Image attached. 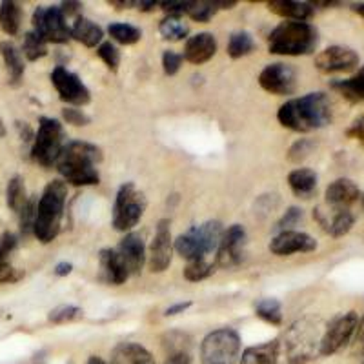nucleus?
<instances>
[{
  "instance_id": "14",
  "label": "nucleus",
  "mask_w": 364,
  "mask_h": 364,
  "mask_svg": "<svg viewBox=\"0 0 364 364\" xmlns=\"http://www.w3.org/2000/svg\"><path fill=\"white\" fill-rule=\"evenodd\" d=\"M259 84L272 95H291L297 87V75L288 64H268L259 75Z\"/></svg>"
},
{
  "instance_id": "51",
  "label": "nucleus",
  "mask_w": 364,
  "mask_h": 364,
  "mask_svg": "<svg viewBox=\"0 0 364 364\" xmlns=\"http://www.w3.org/2000/svg\"><path fill=\"white\" fill-rule=\"evenodd\" d=\"M355 353L359 355H364V317L359 318V326H357L355 331Z\"/></svg>"
},
{
  "instance_id": "25",
  "label": "nucleus",
  "mask_w": 364,
  "mask_h": 364,
  "mask_svg": "<svg viewBox=\"0 0 364 364\" xmlns=\"http://www.w3.org/2000/svg\"><path fill=\"white\" fill-rule=\"evenodd\" d=\"M71 37L75 41H79L80 44L87 46V48H95V46H99L102 42L104 31L99 24L91 22L90 18L77 17L73 26H71Z\"/></svg>"
},
{
  "instance_id": "6",
  "label": "nucleus",
  "mask_w": 364,
  "mask_h": 364,
  "mask_svg": "<svg viewBox=\"0 0 364 364\" xmlns=\"http://www.w3.org/2000/svg\"><path fill=\"white\" fill-rule=\"evenodd\" d=\"M323 333L310 318H301L290 326L284 336L286 357L291 364H306L308 360L321 355Z\"/></svg>"
},
{
  "instance_id": "44",
  "label": "nucleus",
  "mask_w": 364,
  "mask_h": 364,
  "mask_svg": "<svg viewBox=\"0 0 364 364\" xmlns=\"http://www.w3.org/2000/svg\"><path fill=\"white\" fill-rule=\"evenodd\" d=\"M311 148H314V142L306 141V139H301V141H297L290 148V151H288V159H290L291 162H301L302 159H306L308 155H310Z\"/></svg>"
},
{
  "instance_id": "27",
  "label": "nucleus",
  "mask_w": 364,
  "mask_h": 364,
  "mask_svg": "<svg viewBox=\"0 0 364 364\" xmlns=\"http://www.w3.org/2000/svg\"><path fill=\"white\" fill-rule=\"evenodd\" d=\"M279 341H268L259 346L246 348L240 357V364H277Z\"/></svg>"
},
{
  "instance_id": "17",
  "label": "nucleus",
  "mask_w": 364,
  "mask_h": 364,
  "mask_svg": "<svg viewBox=\"0 0 364 364\" xmlns=\"http://www.w3.org/2000/svg\"><path fill=\"white\" fill-rule=\"evenodd\" d=\"M314 250H317V240L308 233L295 232V230L277 233L269 242V252L279 257H288L294 255V253H310Z\"/></svg>"
},
{
  "instance_id": "61",
  "label": "nucleus",
  "mask_w": 364,
  "mask_h": 364,
  "mask_svg": "<svg viewBox=\"0 0 364 364\" xmlns=\"http://www.w3.org/2000/svg\"><path fill=\"white\" fill-rule=\"evenodd\" d=\"M363 204H364V197H363Z\"/></svg>"
},
{
  "instance_id": "46",
  "label": "nucleus",
  "mask_w": 364,
  "mask_h": 364,
  "mask_svg": "<svg viewBox=\"0 0 364 364\" xmlns=\"http://www.w3.org/2000/svg\"><path fill=\"white\" fill-rule=\"evenodd\" d=\"M63 117L68 124H73V126H87L91 122L90 117H87L82 109H77V108L63 109Z\"/></svg>"
},
{
  "instance_id": "24",
  "label": "nucleus",
  "mask_w": 364,
  "mask_h": 364,
  "mask_svg": "<svg viewBox=\"0 0 364 364\" xmlns=\"http://www.w3.org/2000/svg\"><path fill=\"white\" fill-rule=\"evenodd\" d=\"M112 364H155V359L141 344L120 343L113 350Z\"/></svg>"
},
{
  "instance_id": "4",
  "label": "nucleus",
  "mask_w": 364,
  "mask_h": 364,
  "mask_svg": "<svg viewBox=\"0 0 364 364\" xmlns=\"http://www.w3.org/2000/svg\"><path fill=\"white\" fill-rule=\"evenodd\" d=\"M317 31L308 22L286 21L268 35V50L273 55L299 57L308 55L317 48Z\"/></svg>"
},
{
  "instance_id": "57",
  "label": "nucleus",
  "mask_w": 364,
  "mask_h": 364,
  "mask_svg": "<svg viewBox=\"0 0 364 364\" xmlns=\"http://www.w3.org/2000/svg\"><path fill=\"white\" fill-rule=\"evenodd\" d=\"M135 6H139V9H141V11H151V9L159 4L157 2H154V0H151V2H144V0H142V2H135Z\"/></svg>"
},
{
  "instance_id": "8",
  "label": "nucleus",
  "mask_w": 364,
  "mask_h": 364,
  "mask_svg": "<svg viewBox=\"0 0 364 364\" xmlns=\"http://www.w3.org/2000/svg\"><path fill=\"white\" fill-rule=\"evenodd\" d=\"M240 357V337L232 328H220L204 337L200 344L203 364H235Z\"/></svg>"
},
{
  "instance_id": "28",
  "label": "nucleus",
  "mask_w": 364,
  "mask_h": 364,
  "mask_svg": "<svg viewBox=\"0 0 364 364\" xmlns=\"http://www.w3.org/2000/svg\"><path fill=\"white\" fill-rule=\"evenodd\" d=\"M331 87L352 102H364V66L353 75L352 79L331 82Z\"/></svg>"
},
{
  "instance_id": "30",
  "label": "nucleus",
  "mask_w": 364,
  "mask_h": 364,
  "mask_svg": "<svg viewBox=\"0 0 364 364\" xmlns=\"http://www.w3.org/2000/svg\"><path fill=\"white\" fill-rule=\"evenodd\" d=\"M2 57H4L6 66H8L11 82L18 84L22 80V75H24V60H22L21 51L13 44H2Z\"/></svg>"
},
{
  "instance_id": "45",
  "label": "nucleus",
  "mask_w": 364,
  "mask_h": 364,
  "mask_svg": "<svg viewBox=\"0 0 364 364\" xmlns=\"http://www.w3.org/2000/svg\"><path fill=\"white\" fill-rule=\"evenodd\" d=\"M182 60H184L182 55L175 53V51L171 50L164 51V55H162V68H164V73L170 75V77L177 73L182 66Z\"/></svg>"
},
{
  "instance_id": "41",
  "label": "nucleus",
  "mask_w": 364,
  "mask_h": 364,
  "mask_svg": "<svg viewBox=\"0 0 364 364\" xmlns=\"http://www.w3.org/2000/svg\"><path fill=\"white\" fill-rule=\"evenodd\" d=\"M301 220H302V210H301V208H297V206H291V208H288L284 215L281 217V220L277 223L275 230H279V233L290 232L291 228L297 226Z\"/></svg>"
},
{
  "instance_id": "9",
  "label": "nucleus",
  "mask_w": 364,
  "mask_h": 364,
  "mask_svg": "<svg viewBox=\"0 0 364 364\" xmlns=\"http://www.w3.org/2000/svg\"><path fill=\"white\" fill-rule=\"evenodd\" d=\"M146 210V199L141 191L136 190L133 182H126L119 188L113 204L112 223L119 232H129L139 224Z\"/></svg>"
},
{
  "instance_id": "56",
  "label": "nucleus",
  "mask_w": 364,
  "mask_h": 364,
  "mask_svg": "<svg viewBox=\"0 0 364 364\" xmlns=\"http://www.w3.org/2000/svg\"><path fill=\"white\" fill-rule=\"evenodd\" d=\"M215 4L219 9H232L237 6V0H215Z\"/></svg>"
},
{
  "instance_id": "10",
  "label": "nucleus",
  "mask_w": 364,
  "mask_h": 364,
  "mask_svg": "<svg viewBox=\"0 0 364 364\" xmlns=\"http://www.w3.org/2000/svg\"><path fill=\"white\" fill-rule=\"evenodd\" d=\"M357 326H359V315L355 311H346V314L337 315L333 321L323 331L321 339V355L328 357L341 352L348 343H352L355 337Z\"/></svg>"
},
{
  "instance_id": "48",
  "label": "nucleus",
  "mask_w": 364,
  "mask_h": 364,
  "mask_svg": "<svg viewBox=\"0 0 364 364\" xmlns=\"http://www.w3.org/2000/svg\"><path fill=\"white\" fill-rule=\"evenodd\" d=\"M22 275H24V273H22L21 269L13 268L11 262L0 266V284H8V282H17L18 279H22Z\"/></svg>"
},
{
  "instance_id": "26",
  "label": "nucleus",
  "mask_w": 364,
  "mask_h": 364,
  "mask_svg": "<svg viewBox=\"0 0 364 364\" xmlns=\"http://www.w3.org/2000/svg\"><path fill=\"white\" fill-rule=\"evenodd\" d=\"M288 184L299 199H310L317 190V175L310 168H297L288 175Z\"/></svg>"
},
{
  "instance_id": "47",
  "label": "nucleus",
  "mask_w": 364,
  "mask_h": 364,
  "mask_svg": "<svg viewBox=\"0 0 364 364\" xmlns=\"http://www.w3.org/2000/svg\"><path fill=\"white\" fill-rule=\"evenodd\" d=\"M161 9L166 11L170 17H181L182 13L188 11L190 2H182V0H170V2H161Z\"/></svg>"
},
{
  "instance_id": "19",
  "label": "nucleus",
  "mask_w": 364,
  "mask_h": 364,
  "mask_svg": "<svg viewBox=\"0 0 364 364\" xmlns=\"http://www.w3.org/2000/svg\"><path fill=\"white\" fill-rule=\"evenodd\" d=\"M117 253L124 262L129 275H139L142 272V266L146 262V248L142 242V237L136 233H126V237L120 240Z\"/></svg>"
},
{
  "instance_id": "35",
  "label": "nucleus",
  "mask_w": 364,
  "mask_h": 364,
  "mask_svg": "<svg viewBox=\"0 0 364 364\" xmlns=\"http://www.w3.org/2000/svg\"><path fill=\"white\" fill-rule=\"evenodd\" d=\"M255 50V42H253L252 35L246 31H237L228 41V55L232 58H242L250 55Z\"/></svg>"
},
{
  "instance_id": "39",
  "label": "nucleus",
  "mask_w": 364,
  "mask_h": 364,
  "mask_svg": "<svg viewBox=\"0 0 364 364\" xmlns=\"http://www.w3.org/2000/svg\"><path fill=\"white\" fill-rule=\"evenodd\" d=\"M84 315V311L77 306H71V304H64V306H57L55 310L50 311L48 315V321L53 324H66L73 323L77 318H80Z\"/></svg>"
},
{
  "instance_id": "42",
  "label": "nucleus",
  "mask_w": 364,
  "mask_h": 364,
  "mask_svg": "<svg viewBox=\"0 0 364 364\" xmlns=\"http://www.w3.org/2000/svg\"><path fill=\"white\" fill-rule=\"evenodd\" d=\"M37 203H38V200L29 199L28 204L24 206V210L18 213V215H21V228H22V232H24V233L33 232L35 215H37Z\"/></svg>"
},
{
  "instance_id": "15",
  "label": "nucleus",
  "mask_w": 364,
  "mask_h": 364,
  "mask_svg": "<svg viewBox=\"0 0 364 364\" xmlns=\"http://www.w3.org/2000/svg\"><path fill=\"white\" fill-rule=\"evenodd\" d=\"M171 257H173V240H171L170 220H159L155 230L154 242L149 246V269L154 273H162L170 268Z\"/></svg>"
},
{
  "instance_id": "53",
  "label": "nucleus",
  "mask_w": 364,
  "mask_h": 364,
  "mask_svg": "<svg viewBox=\"0 0 364 364\" xmlns=\"http://www.w3.org/2000/svg\"><path fill=\"white\" fill-rule=\"evenodd\" d=\"M164 364H191V359L188 357V353H175L166 359Z\"/></svg>"
},
{
  "instance_id": "5",
  "label": "nucleus",
  "mask_w": 364,
  "mask_h": 364,
  "mask_svg": "<svg viewBox=\"0 0 364 364\" xmlns=\"http://www.w3.org/2000/svg\"><path fill=\"white\" fill-rule=\"evenodd\" d=\"M223 233V224L219 220H208V223L190 228L186 233L178 235L175 240V250L186 261L206 259L210 253L219 248Z\"/></svg>"
},
{
  "instance_id": "3",
  "label": "nucleus",
  "mask_w": 364,
  "mask_h": 364,
  "mask_svg": "<svg viewBox=\"0 0 364 364\" xmlns=\"http://www.w3.org/2000/svg\"><path fill=\"white\" fill-rule=\"evenodd\" d=\"M68 200V184L64 181H51L42 191L37 203V215L33 223V233L41 242L48 245L60 232L64 217V206Z\"/></svg>"
},
{
  "instance_id": "20",
  "label": "nucleus",
  "mask_w": 364,
  "mask_h": 364,
  "mask_svg": "<svg viewBox=\"0 0 364 364\" xmlns=\"http://www.w3.org/2000/svg\"><path fill=\"white\" fill-rule=\"evenodd\" d=\"M217 53V41L215 35L203 31V33H197L193 37H190L184 46V53L182 58L188 60L190 64H204L208 63L210 58H213V55Z\"/></svg>"
},
{
  "instance_id": "32",
  "label": "nucleus",
  "mask_w": 364,
  "mask_h": 364,
  "mask_svg": "<svg viewBox=\"0 0 364 364\" xmlns=\"http://www.w3.org/2000/svg\"><path fill=\"white\" fill-rule=\"evenodd\" d=\"M108 33L113 41L124 46L136 44L142 38L141 29L132 24H124V22H113V24H109Z\"/></svg>"
},
{
  "instance_id": "38",
  "label": "nucleus",
  "mask_w": 364,
  "mask_h": 364,
  "mask_svg": "<svg viewBox=\"0 0 364 364\" xmlns=\"http://www.w3.org/2000/svg\"><path fill=\"white\" fill-rule=\"evenodd\" d=\"M213 273V264L206 259H197V261H190L184 268V277L190 282H199L208 279Z\"/></svg>"
},
{
  "instance_id": "2",
  "label": "nucleus",
  "mask_w": 364,
  "mask_h": 364,
  "mask_svg": "<svg viewBox=\"0 0 364 364\" xmlns=\"http://www.w3.org/2000/svg\"><path fill=\"white\" fill-rule=\"evenodd\" d=\"M102 161V151L95 144L84 141H71L64 144L57 161L58 173L73 186H95L100 182L97 164Z\"/></svg>"
},
{
  "instance_id": "58",
  "label": "nucleus",
  "mask_w": 364,
  "mask_h": 364,
  "mask_svg": "<svg viewBox=\"0 0 364 364\" xmlns=\"http://www.w3.org/2000/svg\"><path fill=\"white\" fill-rule=\"evenodd\" d=\"M87 364H108V363H106V360H102V359H100V357H97V355H91L90 359H87Z\"/></svg>"
},
{
  "instance_id": "60",
  "label": "nucleus",
  "mask_w": 364,
  "mask_h": 364,
  "mask_svg": "<svg viewBox=\"0 0 364 364\" xmlns=\"http://www.w3.org/2000/svg\"><path fill=\"white\" fill-rule=\"evenodd\" d=\"M6 135V128H4V122L0 120V136H4Z\"/></svg>"
},
{
  "instance_id": "36",
  "label": "nucleus",
  "mask_w": 364,
  "mask_h": 364,
  "mask_svg": "<svg viewBox=\"0 0 364 364\" xmlns=\"http://www.w3.org/2000/svg\"><path fill=\"white\" fill-rule=\"evenodd\" d=\"M22 51H24V55L28 60L35 63V60H38V58H42L48 55V46H46V42L42 41V38L38 37L35 31H29V33H26V37H24Z\"/></svg>"
},
{
  "instance_id": "50",
  "label": "nucleus",
  "mask_w": 364,
  "mask_h": 364,
  "mask_svg": "<svg viewBox=\"0 0 364 364\" xmlns=\"http://www.w3.org/2000/svg\"><path fill=\"white\" fill-rule=\"evenodd\" d=\"M60 8V11H63L64 17H73V15H77V17H80L79 11L82 9V4L80 2H63V4L58 6Z\"/></svg>"
},
{
  "instance_id": "55",
  "label": "nucleus",
  "mask_w": 364,
  "mask_h": 364,
  "mask_svg": "<svg viewBox=\"0 0 364 364\" xmlns=\"http://www.w3.org/2000/svg\"><path fill=\"white\" fill-rule=\"evenodd\" d=\"M109 6L117 9H128L135 6V2H132V0H109Z\"/></svg>"
},
{
  "instance_id": "13",
  "label": "nucleus",
  "mask_w": 364,
  "mask_h": 364,
  "mask_svg": "<svg viewBox=\"0 0 364 364\" xmlns=\"http://www.w3.org/2000/svg\"><path fill=\"white\" fill-rule=\"evenodd\" d=\"M246 230L240 224H233L223 233V239L217 248V264L224 269L235 268L245 257Z\"/></svg>"
},
{
  "instance_id": "40",
  "label": "nucleus",
  "mask_w": 364,
  "mask_h": 364,
  "mask_svg": "<svg viewBox=\"0 0 364 364\" xmlns=\"http://www.w3.org/2000/svg\"><path fill=\"white\" fill-rule=\"evenodd\" d=\"M97 55L102 58V63L108 66V70H112V71L119 70L120 53L115 46L112 44V42H102V44L99 46V50H97Z\"/></svg>"
},
{
  "instance_id": "34",
  "label": "nucleus",
  "mask_w": 364,
  "mask_h": 364,
  "mask_svg": "<svg viewBox=\"0 0 364 364\" xmlns=\"http://www.w3.org/2000/svg\"><path fill=\"white\" fill-rule=\"evenodd\" d=\"M255 315L259 318H262L264 323L279 326V324L282 323L281 302H279L277 299H261V301L255 304Z\"/></svg>"
},
{
  "instance_id": "31",
  "label": "nucleus",
  "mask_w": 364,
  "mask_h": 364,
  "mask_svg": "<svg viewBox=\"0 0 364 364\" xmlns=\"http://www.w3.org/2000/svg\"><path fill=\"white\" fill-rule=\"evenodd\" d=\"M159 31H161L162 37L166 41H171V42H178V41H184L190 33V28L181 17H164L159 24Z\"/></svg>"
},
{
  "instance_id": "52",
  "label": "nucleus",
  "mask_w": 364,
  "mask_h": 364,
  "mask_svg": "<svg viewBox=\"0 0 364 364\" xmlns=\"http://www.w3.org/2000/svg\"><path fill=\"white\" fill-rule=\"evenodd\" d=\"M191 306V301H186V302H177V304H173V306L166 308L164 315L166 317H173V315H178V314H184V311L188 310V308Z\"/></svg>"
},
{
  "instance_id": "59",
  "label": "nucleus",
  "mask_w": 364,
  "mask_h": 364,
  "mask_svg": "<svg viewBox=\"0 0 364 364\" xmlns=\"http://www.w3.org/2000/svg\"><path fill=\"white\" fill-rule=\"evenodd\" d=\"M355 11L359 13L360 17L364 18V4H357V6H355Z\"/></svg>"
},
{
  "instance_id": "43",
  "label": "nucleus",
  "mask_w": 364,
  "mask_h": 364,
  "mask_svg": "<svg viewBox=\"0 0 364 364\" xmlns=\"http://www.w3.org/2000/svg\"><path fill=\"white\" fill-rule=\"evenodd\" d=\"M17 246V237L13 235V233L6 232L0 235V266L8 264L9 262V255Z\"/></svg>"
},
{
  "instance_id": "29",
  "label": "nucleus",
  "mask_w": 364,
  "mask_h": 364,
  "mask_svg": "<svg viewBox=\"0 0 364 364\" xmlns=\"http://www.w3.org/2000/svg\"><path fill=\"white\" fill-rule=\"evenodd\" d=\"M22 9L17 2L13 0H4L0 4V28L4 29L8 35H17L21 29Z\"/></svg>"
},
{
  "instance_id": "37",
  "label": "nucleus",
  "mask_w": 364,
  "mask_h": 364,
  "mask_svg": "<svg viewBox=\"0 0 364 364\" xmlns=\"http://www.w3.org/2000/svg\"><path fill=\"white\" fill-rule=\"evenodd\" d=\"M219 8H217L215 2H208V0H199V2H190L188 6V15H190L191 21L195 22H210L211 18L215 17Z\"/></svg>"
},
{
  "instance_id": "33",
  "label": "nucleus",
  "mask_w": 364,
  "mask_h": 364,
  "mask_svg": "<svg viewBox=\"0 0 364 364\" xmlns=\"http://www.w3.org/2000/svg\"><path fill=\"white\" fill-rule=\"evenodd\" d=\"M6 197H8V206L11 208L15 213H21L24 210V206L28 204V193H26L24 178L22 177H13L8 184V191H6Z\"/></svg>"
},
{
  "instance_id": "7",
  "label": "nucleus",
  "mask_w": 364,
  "mask_h": 364,
  "mask_svg": "<svg viewBox=\"0 0 364 364\" xmlns=\"http://www.w3.org/2000/svg\"><path fill=\"white\" fill-rule=\"evenodd\" d=\"M64 149V129L58 120L50 117H41L38 132L35 135L31 157L44 168H51L57 164L58 157Z\"/></svg>"
},
{
  "instance_id": "22",
  "label": "nucleus",
  "mask_w": 364,
  "mask_h": 364,
  "mask_svg": "<svg viewBox=\"0 0 364 364\" xmlns=\"http://www.w3.org/2000/svg\"><path fill=\"white\" fill-rule=\"evenodd\" d=\"M102 279L112 286H120L128 281L129 273L115 250H102L99 255Z\"/></svg>"
},
{
  "instance_id": "18",
  "label": "nucleus",
  "mask_w": 364,
  "mask_h": 364,
  "mask_svg": "<svg viewBox=\"0 0 364 364\" xmlns=\"http://www.w3.org/2000/svg\"><path fill=\"white\" fill-rule=\"evenodd\" d=\"M314 217L324 232L330 233L331 237H343L346 235L353 228L355 217L350 210H339V208L331 206H318L314 210Z\"/></svg>"
},
{
  "instance_id": "23",
  "label": "nucleus",
  "mask_w": 364,
  "mask_h": 364,
  "mask_svg": "<svg viewBox=\"0 0 364 364\" xmlns=\"http://www.w3.org/2000/svg\"><path fill=\"white\" fill-rule=\"evenodd\" d=\"M269 11L286 18V21L306 22L314 17V6L308 2H295V0H269Z\"/></svg>"
},
{
  "instance_id": "16",
  "label": "nucleus",
  "mask_w": 364,
  "mask_h": 364,
  "mask_svg": "<svg viewBox=\"0 0 364 364\" xmlns=\"http://www.w3.org/2000/svg\"><path fill=\"white\" fill-rule=\"evenodd\" d=\"M359 66V55L346 46H330L315 57V68L323 73H343Z\"/></svg>"
},
{
  "instance_id": "11",
  "label": "nucleus",
  "mask_w": 364,
  "mask_h": 364,
  "mask_svg": "<svg viewBox=\"0 0 364 364\" xmlns=\"http://www.w3.org/2000/svg\"><path fill=\"white\" fill-rule=\"evenodd\" d=\"M33 31L48 44H64L71 38V29L68 28L66 17L58 6H41L33 13Z\"/></svg>"
},
{
  "instance_id": "21",
  "label": "nucleus",
  "mask_w": 364,
  "mask_h": 364,
  "mask_svg": "<svg viewBox=\"0 0 364 364\" xmlns=\"http://www.w3.org/2000/svg\"><path fill=\"white\" fill-rule=\"evenodd\" d=\"M326 206L348 210L360 197L359 186L350 178H337L326 188Z\"/></svg>"
},
{
  "instance_id": "54",
  "label": "nucleus",
  "mask_w": 364,
  "mask_h": 364,
  "mask_svg": "<svg viewBox=\"0 0 364 364\" xmlns=\"http://www.w3.org/2000/svg\"><path fill=\"white\" fill-rule=\"evenodd\" d=\"M71 269H73V266H71V262H58L57 266H55V275H58V277H66V275H70Z\"/></svg>"
},
{
  "instance_id": "1",
  "label": "nucleus",
  "mask_w": 364,
  "mask_h": 364,
  "mask_svg": "<svg viewBox=\"0 0 364 364\" xmlns=\"http://www.w3.org/2000/svg\"><path fill=\"white\" fill-rule=\"evenodd\" d=\"M277 119L284 128L299 133L326 128L331 122V102L324 93H308L282 104Z\"/></svg>"
},
{
  "instance_id": "12",
  "label": "nucleus",
  "mask_w": 364,
  "mask_h": 364,
  "mask_svg": "<svg viewBox=\"0 0 364 364\" xmlns=\"http://www.w3.org/2000/svg\"><path fill=\"white\" fill-rule=\"evenodd\" d=\"M51 84L57 90L58 97L71 106H86L91 100L86 84L66 68L58 66L51 71Z\"/></svg>"
},
{
  "instance_id": "49",
  "label": "nucleus",
  "mask_w": 364,
  "mask_h": 364,
  "mask_svg": "<svg viewBox=\"0 0 364 364\" xmlns=\"http://www.w3.org/2000/svg\"><path fill=\"white\" fill-rule=\"evenodd\" d=\"M346 135L350 139H355L360 144H364V113L360 117H357L352 122V126L346 129Z\"/></svg>"
}]
</instances>
